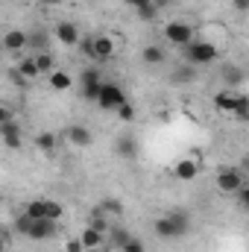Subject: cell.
Listing matches in <instances>:
<instances>
[{"instance_id":"obj_41","label":"cell","mask_w":249,"mask_h":252,"mask_svg":"<svg viewBox=\"0 0 249 252\" xmlns=\"http://www.w3.org/2000/svg\"><path fill=\"white\" fill-rule=\"evenodd\" d=\"M129 6H135V9H141V6H147V3H153V0H126Z\"/></svg>"},{"instance_id":"obj_19","label":"cell","mask_w":249,"mask_h":252,"mask_svg":"<svg viewBox=\"0 0 249 252\" xmlns=\"http://www.w3.org/2000/svg\"><path fill=\"white\" fill-rule=\"evenodd\" d=\"M214 106L220 109V112H235V94L226 88V91H217L214 94Z\"/></svg>"},{"instance_id":"obj_16","label":"cell","mask_w":249,"mask_h":252,"mask_svg":"<svg viewBox=\"0 0 249 252\" xmlns=\"http://www.w3.org/2000/svg\"><path fill=\"white\" fill-rule=\"evenodd\" d=\"M3 47H6V50H12V53H18L21 47H27V32H21V30L6 32V35H3Z\"/></svg>"},{"instance_id":"obj_32","label":"cell","mask_w":249,"mask_h":252,"mask_svg":"<svg viewBox=\"0 0 249 252\" xmlns=\"http://www.w3.org/2000/svg\"><path fill=\"white\" fill-rule=\"evenodd\" d=\"M30 223H32V217H30V214H21V217H15V232L27 238V232H30Z\"/></svg>"},{"instance_id":"obj_20","label":"cell","mask_w":249,"mask_h":252,"mask_svg":"<svg viewBox=\"0 0 249 252\" xmlns=\"http://www.w3.org/2000/svg\"><path fill=\"white\" fill-rule=\"evenodd\" d=\"M15 70H18V73H21L24 79H38V76H41V73H38V67H35V59H32V56H27V59H21Z\"/></svg>"},{"instance_id":"obj_3","label":"cell","mask_w":249,"mask_h":252,"mask_svg":"<svg viewBox=\"0 0 249 252\" xmlns=\"http://www.w3.org/2000/svg\"><path fill=\"white\" fill-rule=\"evenodd\" d=\"M24 214H30L32 220H59L64 214V208L53 199H32V202H27Z\"/></svg>"},{"instance_id":"obj_25","label":"cell","mask_w":249,"mask_h":252,"mask_svg":"<svg viewBox=\"0 0 249 252\" xmlns=\"http://www.w3.org/2000/svg\"><path fill=\"white\" fill-rule=\"evenodd\" d=\"M35 147H38L41 153H53V150H56V135H53V132H41V135L35 138Z\"/></svg>"},{"instance_id":"obj_12","label":"cell","mask_w":249,"mask_h":252,"mask_svg":"<svg viewBox=\"0 0 249 252\" xmlns=\"http://www.w3.org/2000/svg\"><path fill=\"white\" fill-rule=\"evenodd\" d=\"M115 56V41L109 35H97L94 38V62H109Z\"/></svg>"},{"instance_id":"obj_44","label":"cell","mask_w":249,"mask_h":252,"mask_svg":"<svg viewBox=\"0 0 249 252\" xmlns=\"http://www.w3.org/2000/svg\"><path fill=\"white\" fill-rule=\"evenodd\" d=\"M0 252H6V238L0 235Z\"/></svg>"},{"instance_id":"obj_33","label":"cell","mask_w":249,"mask_h":252,"mask_svg":"<svg viewBox=\"0 0 249 252\" xmlns=\"http://www.w3.org/2000/svg\"><path fill=\"white\" fill-rule=\"evenodd\" d=\"M76 44H79V50H82V56H88V59H94V38H88V35H85V38H79Z\"/></svg>"},{"instance_id":"obj_39","label":"cell","mask_w":249,"mask_h":252,"mask_svg":"<svg viewBox=\"0 0 249 252\" xmlns=\"http://www.w3.org/2000/svg\"><path fill=\"white\" fill-rule=\"evenodd\" d=\"M9 79H12L15 85H27V79H24V76H21L18 70H9Z\"/></svg>"},{"instance_id":"obj_29","label":"cell","mask_w":249,"mask_h":252,"mask_svg":"<svg viewBox=\"0 0 249 252\" xmlns=\"http://www.w3.org/2000/svg\"><path fill=\"white\" fill-rule=\"evenodd\" d=\"M88 226H91V229H97V232H103V235L109 232V220L103 217V211H94V217H91V223H88Z\"/></svg>"},{"instance_id":"obj_37","label":"cell","mask_w":249,"mask_h":252,"mask_svg":"<svg viewBox=\"0 0 249 252\" xmlns=\"http://www.w3.org/2000/svg\"><path fill=\"white\" fill-rule=\"evenodd\" d=\"M235 193H238V202L247 208V205H249V188H247V185H241V188L235 190Z\"/></svg>"},{"instance_id":"obj_40","label":"cell","mask_w":249,"mask_h":252,"mask_svg":"<svg viewBox=\"0 0 249 252\" xmlns=\"http://www.w3.org/2000/svg\"><path fill=\"white\" fill-rule=\"evenodd\" d=\"M235 9H238V12H247V9H249V0H235Z\"/></svg>"},{"instance_id":"obj_6","label":"cell","mask_w":249,"mask_h":252,"mask_svg":"<svg viewBox=\"0 0 249 252\" xmlns=\"http://www.w3.org/2000/svg\"><path fill=\"white\" fill-rule=\"evenodd\" d=\"M64 138L73 144V147H91L94 144V135H91V129L88 126H82V124H70L67 129H64Z\"/></svg>"},{"instance_id":"obj_36","label":"cell","mask_w":249,"mask_h":252,"mask_svg":"<svg viewBox=\"0 0 249 252\" xmlns=\"http://www.w3.org/2000/svg\"><path fill=\"white\" fill-rule=\"evenodd\" d=\"M64 252H85V247L79 244V238H70V241L64 244Z\"/></svg>"},{"instance_id":"obj_31","label":"cell","mask_w":249,"mask_h":252,"mask_svg":"<svg viewBox=\"0 0 249 252\" xmlns=\"http://www.w3.org/2000/svg\"><path fill=\"white\" fill-rule=\"evenodd\" d=\"M156 15H158V6H156V3H147V6L138 9V18H141V21H156Z\"/></svg>"},{"instance_id":"obj_13","label":"cell","mask_w":249,"mask_h":252,"mask_svg":"<svg viewBox=\"0 0 249 252\" xmlns=\"http://www.w3.org/2000/svg\"><path fill=\"white\" fill-rule=\"evenodd\" d=\"M56 38L67 44V47H76V41H79V30L70 24V21H59L56 24Z\"/></svg>"},{"instance_id":"obj_1","label":"cell","mask_w":249,"mask_h":252,"mask_svg":"<svg viewBox=\"0 0 249 252\" xmlns=\"http://www.w3.org/2000/svg\"><path fill=\"white\" fill-rule=\"evenodd\" d=\"M156 235L158 238H182V235H187V229H190V220H187L185 211H176V214H167V217H158L156 220Z\"/></svg>"},{"instance_id":"obj_24","label":"cell","mask_w":249,"mask_h":252,"mask_svg":"<svg viewBox=\"0 0 249 252\" xmlns=\"http://www.w3.org/2000/svg\"><path fill=\"white\" fill-rule=\"evenodd\" d=\"M32 59H35V67H38V73H53V67H56V59H53L50 53H35Z\"/></svg>"},{"instance_id":"obj_4","label":"cell","mask_w":249,"mask_h":252,"mask_svg":"<svg viewBox=\"0 0 249 252\" xmlns=\"http://www.w3.org/2000/svg\"><path fill=\"white\" fill-rule=\"evenodd\" d=\"M126 103V94L121 85H115V82H103L100 85V97H97V106L100 109H106V112H118V106H124Z\"/></svg>"},{"instance_id":"obj_9","label":"cell","mask_w":249,"mask_h":252,"mask_svg":"<svg viewBox=\"0 0 249 252\" xmlns=\"http://www.w3.org/2000/svg\"><path fill=\"white\" fill-rule=\"evenodd\" d=\"M220 76H223L226 88H238V85L247 82V70H244L241 64H232V62H226L223 67H220Z\"/></svg>"},{"instance_id":"obj_26","label":"cell","mask_w":249,"mask_h":252,"mask_svg":"<svg viewBox=\"0 0 249 252\" xmlns=\"http://www.w3.org/2000/svg\"><path fill=\"white\" fill-rule=\"evenodd\" d=\"M235 115H238V121H249V97L247 94H235Z\"/></svg>"},{"instance_id":"obj_38","label":"cell","mask_w":249,"mask_h":252,"mask_svg":"<svg viewBox=\"0 0 249 252\" xmlns=\"http://www.w3.org/2000/svg\"><path fill=\"white\" fill-rule=\"evenodd\" d=\"M12 118H15V115H12V109L0 103V124H6V121H12Z\"/></svg>"},{"instance_id":"obj_22","label":"cell","mask_w":249,"mask_h":252,"mask_svg":"<svg viewBox=\"0 0 249 252\" xmlns=\"http://www.w3.org/2000/svg\"><path fill=\"white\" fill-rule=\"evenodd\" d=\"M70 82H73V79H70L64 70H53V73H50V88H53V91H67Z\"/></svg>"},{"instance_id":"obj_18","label":"cell","mask_w":249,"mask_h":252,"mask_svg":"<svg viewBox=\"0 0 249 252\" xmlns=\"http://www.w3.org/2000/svg\"><path fill=\"white\" fill-rule=\"evenodd\" d=\"M27 47H32L35 53H47V35H44V30L27 32Z\"/></svg>"},{"instance_id":"obj_15","label":"cell","mask_w":249,"mask_h":252,"mask_svg":"<svg viewBox=\"0 0 249 252\" xmlns=\"http://www.w3.org/2000/svg\"><path fill=\"white\" fill-rule=\"evenodd\" d=\"M196 79V67L193 64H182V67H176L173 73H170V82L173 85H190Z\"/></svg>"},{"instance_id":"obj_17","label":"cell","mask_w":249,"mask_h":252,"mask_svg":"<svg viewBox=\"0 0 249 252\" xmlns=\"http://www.w3.org/2000/svg\"><path fill=\"white\" fill-rule=\"evenodd\" d=\"M196 173H199V167H196V161H193V158H182V161L176 164V176H179L182 182H190Z\"/></svg>"},{"instance_id":"obj_27","label":"cell","mask_w":249,"mask_h":252,"mask_svg":"<svg viewBox=\"0 0 249 252\" xmlns=\"http://www.w3.org/2000/svg\"><path fill=\"white\" fill-rule=\"evenodd\" d=\"M100 85H103V82H88V85H82V97L91 100V103H97V97H100Z\"/></svg>"},{"instance_id":"obj_5","label":"cell","mask_w":249,"mask_h":252,"mask_svg":"<svg viewBox=\"0 0 249 252\" xmlns=\"http://www.w3.org/2000/svg\"><path fill=\"white\" fill-rule=\"evenodd\" d=\"M164 38L170 44H176V47H185L187 41H193V27L185 24V21H170L164 27Z\"/></svg>"},{"instance_id":"obj_43","label":"cell","mask_w":249,"mask_h":252,"mask_svg":"<svg viewBox=\"0 0 249 252\" xmlns=\"http://www.w3.org/2000/svg\"><path fill=\"white\" fill-rule=\"evenodd\" d=\"M156 6H167V3H173V0H153Z\"/></svg>"},{"instance_id":"obj_7","label":"cell","mask_w":249,"mask_h":252,"mask_svg":"<svg viewBox=\"0 0 249 252\" xmlns=\"http://www.w3.org/2000/svg\"><path fill=\"white\" fill-rule=\"evenodd\" d=\"M241 185H244V173L241 170L229 167V170H220L217 173V188L223 190V193H235Z\"/></svg>"},{"instance_id":"obj_28","label":"cell","mask_w":249,"mask_h":252,"mask_svg":"<svg viewBox=\"0 0 249 252\" xmlns=\"http://www.w3.org/2000/svg\"><path fill=\"white\" fill-rule=\"evenodd\" d=\"M100 211H103V214H115V217H121V214H124V205H121L118 199H106V202L100 205Z\"/></svg>"},{"instance_id":"obj_45","label":"cell","mask_w":249,"mask_h":252,"mask_svg":"<svg viewBox=\"0 0 249 252\" xmlns=\"http://www.w3.org/2000/svg\"><path fill=\"white\" fill-rule=\"evenodd\" d=\"M0 202H3V199H0Z\"/></svg>"},{"instance_id":"obj_35","label":"cell","mask_w":249,"mask_h":252,"mask_svg":"<svg viewBox=\"0 0 249 252\" xmlns=\"http://www.w3.org/2000/svg\"><path fill=\"white\" fill-rule=\"evenodd\" d=\"M121 250H124V252H144V244H141L138 238H129V241H126Z\"/></svg>"},{"instance_id":"obj_2","label":"cell","mask_w":249,"mask_h":252,"mask_svg":"<svg viewBox=\"0 0 249 252\" xmlns=\"http://www.w3.org/2000/svg\"><path fill=\"white\" fill-rule=\"evenodd\" d=\"M220 56V50L211 44V41H187L185 44V59L187 64L199 67V64H214Z\"/></svg>"},{"instance_id":"obj_21","label":"cell","mask_w":249,"mask_h":252,"mask_svg":"<svg viewBox=\"0 0 249 252\" xmlns=\"http://www.w3.org/2000/svg\"><path fill=\"white\" fill-rule=\"evenodd\" d=\"M106 235H109V238H106V241H109V247H118V250H121L126 241L132 238V235H129L126 229H121V226H112V229H109Z\"/></svg>"},{"instance_id":"obj_10","label":"cell","mask_w":249,"mask_h":252,"mask_svg":"<svg viewBox=\"0 0 249 252\" xmlns=\"http://www.w3.org/2000/svg\"><path fill=\"white\" fill-rule=\"evenodd\" d=\"M0 135H3V144L9 147V150H21V126L18 121L12 118V121H6V124H0Z\"/></svg>"},{"instance_id":"obj_8","label":"cell","mask_w":249,"mask_h":252,"mask_svg":"<svg viewBox=\"0 0 249 252\" xmlns=\"http://www.w3.org/2000/svg\"><path fill=\"white\" fill-rule=\"evenodd\" d=\"M27 238H30V241H47V238H56V220H32Z\"/></svg>"},{"instance_id":"obj_23","label":"cell","mask_w":249,"mask_h":252,"mask_svg":"<svg viewBox=\"0 0 249 252\" xmlns=\"http://www.w3.org/2000/svg\"><path fill=\"white\" fill-rule=\"evenodd\" d=\"M141 59H144L147 64H161V62H164V50H161V47H156V44H150V47H144Z\"/></svg>"},{"instance_id":"obj_30","label":"cell","mask_w":249,"mask_h":252,"mask_svg":"<svg viewBox=\"0 0 249 252\" xmlns=\"http://www.w3.org/2000/svg\"><path fill=\"white\" fill-rule=\"evenodd\" d=\"M118 118H121L124 124H132V121H135V106H132L129 100H126L124 106H118Z\"/></svg>"},{"instance_id":"obj_34","label":"cell","mask_w":249,"mask_h":252,"mask_svg":"<svg viewBox=\"0 0 249 252\" xmlns=\"http://www.w3.org/2000/svg\"><path fill=\"white\" fill-rule=\"evenodd\" d=\"M79 79H82V85H88V82H103V79H100V73H97L94 67H88V70H82V76H79Z\"/></svg>"},{"instance_id":"obj_14","label":"cell","mask_w":249,"mask_h":252,"mask_svg":"<svg viewBox=\"0 0 249 252\" xmlns=\"http://www.w3.org/2000/svg\"><path fill=\"white\" fill-rule=\"evenodd\" d=\"M79 244H82L85 250H97V247H103V244H106V235H103V232H97V229H91V226H85V229H82V235H79Z\"/></svg>"},{"instance_id":"obj_42","label":"cell","mask_w":249,"mask_h":252,"mask_svg":"<svg viewBox=\"0 0 249 252\" xmlns=\"http://www.w3.org/2000/svg\"><path fill=\"white\" fill-rule=\"evenodd\" d=\"M41 3H44V6H59L62 0H41Z\"/></svg>"},{"instance_id":"obj_11","label":"cell","mask_w":249,"mask_h":252,"mask_svg":"<svg viewBox=\"0 0 249 252\" xmlns=\"http://www.w3.org/2000/svg\"><path fill=\"white\" fill-rule=\"evenodd\" d=\"M115 153H118L121 158H135V156H138V138H135L132 132H124V135L118 138V144H115Z\"/></svg>"}]
</instances>
